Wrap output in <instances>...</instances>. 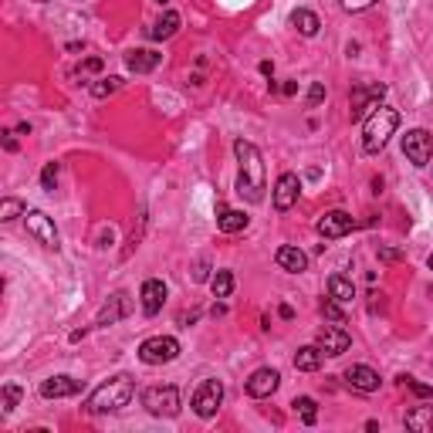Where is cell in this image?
<instances>
[{"mask_svg": "<svg viewBox=\"0 0 433 433\" xmlns=\"http://www.w3.org/2000/svg\"><path fill=\"white\" fill-rule=\"evenodd\" d=\"M233 153H237V163H241V176H237V193L241 200L248 203H261L264 190H267V180H264V159L258 153V146L248 139L233 142Z\"/></svg>", "mask_w": 433, "mask_h": 433, "instance_id": "6da1fadb", "label": "cell"}, {"mask_svg": "<svg viewBox=\"0 0 433 433\" xmlns=\"http://www.w3.org/2000/svg\"><path fill=\"white\" fill-rule=\"evenodd\" d=\"M132 396H136L132 376H112L108 383H102V386L85 400V410H88V413H115V410L129 406Z\"/></svg>", "mask_w": 433, "mask_h": 433, "instance_id": "7a4b0ae2", "label": "cell"}, {"mask_svg": "<svg viewBox=\"0 0 433 433\" xmlns=\"http://www.w3.org/2000/svg\"><path fill=\"white\" fill-rule=\"evenodd\" d=\"M400 129V112L389 105H376L372 108V115L366 119V125H362V149L369 156L383 153L386 149L389 136Z\"/></svg>", "mask_w": 433, "mask_h": 433, "instance_id": "3957f363", "label": "cell"}, {"mask_svg": "<svg viewBox=\"0 0 433 433\" xmlns=\"http://www.w3.org/2000/svg\"><path fill=\"white\" fill-rule=\"evenodd\" d=\"M142 406L153 417H176L180 413V389L176 386H149L142 393Z\"/></svg>", "mask_w": 433, "mask_h": 433, "instance_id": "277c9868", "label": "cell"}, {"mask_svg": "<svg viewBox=\"0 0 433 433\" xmlns=\"http://www.w3.org/2000/svg\"><path fill=\"white\" fill-rule=\"evenodd\" d=\"M180 356V342L173 335H153L139 345V359L146 366H163V362H173Z\"/></svg>", "mask_w": 433, "mask_h": 433, "instance_id": "5b68a950", "label": "cell"}, {"mask_svg": "<svg viewBox=\"0 0 433 433\" xmlns=\"http://www.w3.org/2000/svg\"><path fill=\"white\" fill-rule=\"evenodd\" d=\"M220 403H224V383L220 379H203L197 393H193V413L200 420H210L216 417Z\"/></svg>", "mask_w": 433, "mask_h": 433, "instance_id": "8992f818", "label": "cell"}, {"mask_svg": "<svg viewBox=\"0 0 433 433\" xmlns=\"http://www.w3.org/2000/svg\"><path fill=\"white\" fill-rule=\"evenodd\" d=\"M24 224H28V233H31L41 248H47V250L62 248V237L54 231V220H51L45 210H28V214H24Z\"/></svg>", "mask_w": 433, "mask_h": 433, "instance_id": "52a82bcc", "label": "cell"}, {"mask_svg": "<svg viewBox=\"0 0 433 433\" xmlns=\"http://www.w3.org/2000/svg\"><path fill=\"white\" fill-rule=\"evenodd\" d=\"M403 156L413 163V166H427L433 156V136L427 132V129H410L406 136H403Z\"/></svg>", "mask_w": 433, "mask_h": 433, "instance_id": "ba28073f", "label": "cell"}, {"mask_svg": "<svg viewBox=\"0 0 433 433\" xmlns=\"http://www.w3.org/2000/svg\"><path fill=\"white\" fill-rule=\"evenodd\" d=\"M318 233H322L325 241H339V237H345V233H352L359 227L356 216L345 214V210H328V214L318 216Z\"/></svg>", "mask_w": 433, "mask_h": 433, "instance_id": "9c48e42d", "label": "cell"}, {"mask_svg": "<svg viewBox=\"0 0 433 433\" xmlns=\"http://www.w3.org/2000/svg\"><path fill=\"white\" fill-rule=\"evenodd\" d=\"M318 349H322L325 356H342V352H349V345H352V335L342 328V325H322L318 328Z\"/></svg>", "mask_w": 433, "mask_h": 433, "instance_id": "30bf717a", "label": "cell"}, {"mask_svg": "<svg viewBox=\"0 0 433 433\" xmlns=\"http://www.w3.org/2000/svg\"><path fill=\"white\" fill-rule=\"evenodd\" d=\"M383 95H386V85H379V81L376 85H356L352 88V122H359L369 108L379 105Z\"/></svg>", "mask_w": 433, "mask_h": 433, "instance_id": "8fae6325", "label": "cell"}, {"mask_svg": "<svg viewBox=\"0 0 433 433\" xmlns=\"http://www.w3.org/2000/svg\"><path fill=\"white\" fill-rule=\"evenodd\" d=\"M129 311H132V301H129V294H125V291H115L105 301V305L98 308V315H95V325H98V328H102V325H115V322H122Z\"/></svg>", "mask_w": 433, "mask_h": 433, "instance_id": "7c38bea8", "label": "cell"}, {"mask_svg": "<svg viewBox=\"0 0 433 433\" xmlns=\"http://www.w3.org/2000/svg\"><path fill=\"white\" fill-rule=\"evenodd\" d=\"M298 190H301V180L294 173H281L278 183H275V210L278 214L291 210L294 203H298Z\"/></svg>", "mask_w": 433, "mask_h": 433, "instance_id": "4fadbf2b", "label": "cell"}, {"mask_svg": "<svg viewBox=\"0 0 433 433\" xmlns=\"http://www.w3.org/2000/svg\"><path fill=\"white\" fill-rule=\"evenodd\" d=\"M278 386H281V372L278 369H258L248 379V383H244L248 396H254V400H264V396H271V393H275Z\"/></svg>", "mask_w": 433, "mask_h": 433, "instance_id": "5bb4252c", "label": "cell"}, {"mask_svg": "<svg viewBox=\"0 0 433 433\" xmlns=\"http://www.w3.org/2000/svg\"><path fill=\"white\" fill-rule=\"evenodd\" d=\"M139 298H142V311H146V315H159L163 305H166V284H163L159 278L142 281Z\"/></svg>", "mask_w": 433, "mask_h": 433, "instance_id": "9a60e30c", "label": "cell"}, {"mask_svg": "<svg viewBox=\"0 0 433 433\" xmlns=\"http://www.w3.org/2000/svg\"><path fill=\"white\" fill-rule=\"evenodd\" d=\"M75 393H81V383L71 379V376H51V379L41 383V396L45 400H64V396H75Z\"/></svg>", "mask_w": 433, "mask_h": 433, "instance_id": "2e32d148", "label": "cell"}, {"mask_svg": "<svg viewBox=\"0 0 433 433\" xmlns=\"http://www.w3.org/2000/svg\"><path fill=\"white\" fill-rule=\"evenodd\" d=\"M163 64V54L159 51H149V47H136L125 54V68L136 71V75H146V71H156Z\"/></svg>", "mask_w": 433, "mask_h": 433, "instance_id": "e0dca14e", "label": "cell"}, {"mask_svg": "<svg viewBox=\"0 0 433 433\" xmlns=\"http://www.w3.org/2000/svg\"><path fill=\"white\" fill-rule=\"evenodd\" d=\"M345 383L352 389H359V393H376L383 379H379V372L369 369V366H349V369H345Z\"/></svg>", "mask_w": 433, "mask_h": 433, "instance_id": "ac0fdd59", "label": "cell"}, {"mask_svg": "<svg viewBox=\"0 0 433 433\" xmlns=\"http://www.w3.org/2000/svg\"><path fill=\"white\" fill-rule=\"evenodd\" d=\"M275 261H278V267L281 271H288V275H301V271H308V254H305L301 248H291V244L278 248Z\"/></svg>", "mask_w": 433, "mask_h": 433, "instance_id": "d6986e66", "label": "cell"}, {"mask_svg": "<svg viewBox=\"0 0 433 433\" xmlns=\"http://www.w3.org/2000/svg\"><path fill=\"white\" fill-rule=\"evenodd\" d=\"M216 227L224 233H237L248 227V214L244 210H231V207H224V203H216Z\"/></svg>", "mask_w": 433, "mask_h": 433, "instance_id": "ffe728a7", "label": "cell"}, {"mask_svg": "<svg viewBox=\"0 0 433 433\" xmlns=\"http://www.w3.org/2000/svg\"><path fill=\"white\" fill-rule=\"evenodd\" d=\"M403 423L413 433H433V406H413Z\"/></svg>", "mask_w": 433, "mask_h": 433, "instance_id": "44dd1931", "label": "cell"}, {"mask_svg": "<svg viewBox=\"0 0 433 433\" xmlns=\"http://www.w3.org/2000/svg\"><path fill=\"white\" fill-rule=\"evenodd\" d=\"M322 362H325V352L318 349V345H305V349L294 352V369H301V372L322 369Z\"/></svg>", "mask_w": 433, "mask_h": 433, "instance_id": "7402d4cb", "label": "cell"}, {"mask_svg": "<svg viewBox=\"0 0 433 433\" xmlns=\"http://www.w3.org/2000/svg\"><path fill=\"white\" fill-rule=\"evenodd\" d=\"M291 24H294V31L305 34V37H315V34H318V28H322L318 14H311V11H294V14H291Z\"/></svg>", "mask_w": 433, "mask_h": 433, "instance_id": "603a6c76", "label": "cell"}, {"mask_svg": "<svg viewBox=\"0 0 433 433\" xmlns=\"http://www.w3.org/2000/svg\"><path fill=\"white\" fill-rule=\"evenodd\" d=\"M176 31H180V14H176V11H166V14L159 17V24L149 31V37H153V41H166V37H173Z\"/></svg>", "mask_w": 433, "mask_h": 433, "instance_id": "cb8c5ba5", "label": "cell"}, {"mask_svg": "<svg viewBox=\"0 0 433 433\" xmlns=\"http://www.w3.org/2000/svg\"><path fill=\"white\" fill-rule=\"evenodd\" d=\"M328 294H332L335 301H352V298H356V288H352V281L349 278L332 275V278H328Z\"/></svg>", "mask_w": 433, "mask_h": 433, "instance_id": "d4e9b609", "label": "cell"}, {"mask_svg": "<svg viewBox=\"0 0 433 433\" xmlns=\"http://www.w3.org/2000/svg\"><path fill=\"white\" fill-rule=\"evenodd\" d=\"M291 406H294V413L301 417V423H305V427H311V423L318 420V403L311 400V396H298Z\"/></svg>", "mask_w": 433, "mask_h": 433, "instance_id": "484cf974", "label": "cell"}, {"mask_svg": "<svg viewBox=\"0 0 433 433\" xmlns=\"http://www.w3.org/2000/svg\"><path fill=\"white\" fill-rule=\"evenodd\" d=\"M210 291H214V298H231V291H233L231 271H216L214 278H210Z\"/></svg>", "mask_w": 433, "mask_h": 433, "instance_id": "4316f807", "label": "cell"}, {"mask_svg": "<svg viewBox=\"0 0 433 433\" xmlns=\"http://www.w3.org/2000/svg\"><path fill=\"white\" fill-rule=\"evenodd\" d=\"M28 214V207L17 200V197H4V203H0V220L4 224H11V220H17V216Z\"/></svg>", "mask_w": 433, "mask_h": 433, "instance_id": "83f0119b", "label": "cell"}, {"mask_svg": "<svg viewBox=\"0 0 433 433\" xmlns=\"http://www.w3.org/2000/svg\"><path fill=\"white\" fill-rule=\"evenodd\" d=\"M318 311H322V318H328V322H335V325H345V311L339 308V301H335L332 294H328V298H325L322 305H318Z\"/></svg>", "mask_w": 433, "mask_h": 433, "instance_id": "f1b7e54d", "label": "cell"}, {"mask_svg": "<svg viewBox=\"0 0 433 433\" xmlns=\"http://www.w3.org/2000/svg\"><path fill=\"white\" fill-rule=\"evenodd\" d=\"M122 88V78H102V81H95L92 85V95L95 98H108V95H115Z\"/></svg>", "mask_w": 433, "mask_h": 433, "instance_id": "f546056e", "label": "cell"}, {"mask_svg": "<svg viewBox=\"0 0 433 433\" xmlns=\"http://www.w3.org/2000/svg\"><path fill=\"white\" fill-rule=\"evenodd\" d=\"M21 396H24L21 386H17V383H7V386H4V413H14L17 403H21Z\"/></svg>", "mask_w": 433, "mask_h": 433, "instance_id": "4dcf8cb0", "label": "cell"}, {"mask_svg": "<svg viewBox=\"0 0 433 433\" xmlns=\"http://www.w3.org/2000/svg\"><path fill=\"white\" fill-rule=\"evenodd\" d=\"M58 173H62L58 163H47L45 173H41V186H45L47 193H54V186H58Z\"/></svg>", "mask_w": 433, "mask_h": 433, "instance_id": "1f68e13d", "label": "cell"}, {"mask_svg": "<svg viewBox=\"0 0 433 433\" xmlns=\"http://www.w3.org/2000/svg\"><path fill=\"white\" fill-rule=\"evenodd\" d=\"M400 383H403V386H410L413 393H417V396H423V400H430V396H433V386H427V383H417V379H410V376H403Z\"/></svg>", "mask_w": 433, "mask_h": 433, "instance_id": "d6a6232c", "label": "cell"}, {"mask_svg": "<svg viewBox=\"0 0 433 433\" xmlns=\"http://www.w3.org/2000/svg\"><path fill=\"white\" fill-rule=\"evenodd\" d=\"M376 0H342V11H349V14H359V11H369Z\"/></svg>", "mask_w": 433, "mask_h": 433, "instance_id": "836d02e7", "label": "cell"}, {"mask_svg": "<svg viewBox=\"0 0 433 433\" xmlns=\"http://www.w3.org/2000/svg\"><path fill=\"white\" fill-rule=\"evenodd\" d=\"M325 98V85L322 81H311V88H308V105H318Z\"/></svg>", "mask_w": 433, "mask_h": 433, "instance_id": "e575fe53", "label": "cell"}, {"mask_svg": "<svg viewBox=\"0 0 433 433\" xmlns=\"http://www.w3.org/2000/svg\"><path fill=\"white\" fill-rule=\"evenodd\" d=\"M400 258H403L400 250H389V248H383V250H379V261H386V264H393V261H400Z\"/></svg>", "mask_w": 433, "mask_h": 433, "instance_id": "d590c367", "label": "cell"}, {"mask_svg": "<svg viewBox=\"0 0 433 433\" xmlns=\"http://www.w3.org/2000/svg\"><path fill=\"white\" fill-rule=\"evenodd\" d=\"M81 71H102V58H85V62H81Z\"/></svg>", "mask_w": 433, "mask_h": 433, "instance_id": "8d00e7d4", "label": "cell"}, {"mask_svg": "<svg viewBox=\"0 0 433 433\" xmlns=\"http://www.w3.org/2000/svg\"><path fill=\"white\" fill-rule=\"evenodd\" d=\"M4 136V146L11 149V153H17V139H14V132H0Z\"/></svg>", "mask_w": 433, "mask_h": 433, "instance_id": "74e56055", "label": "cell"}, {"mask_svg": "<svg viewBox=\"0 0 433 433\" xmlns=\"http://www.w3.org/2000/svg\"><path fill=\"white\" fill-rule=\"evenodd\" d=\"M278 315H281V318H284V322H291V318H294V308H291V305H281V308H278Z\"/></svg>", "mask_w": 433, "mask_h": 433, "instance_id": "f35d334b", "label": "cell"}, {"mask_svg": "<svg viewBox=\"0 0 433 433\" xmlns=\"http://www.w3.org/2000/svg\"><path fill=\"white\" fill-rule=\"evenodd\" d=\"M193 281H207V264H203V261H200V267L193 271Z\"/></svg>", "mask_w": 433, "mask_h": 433, "instance_id": "ab89813d", "label": "cell"}, {"mask_svg": "<svg viewBox=\"0 0 433 433\" xmlns=\"http://www.w3.org/2000/svg\"><path fill=\"white\" fill-rule=\"evenodd\" d=\"M85 335H88V328H75V332H71L68 339H71V342H81V339H85Z\"/></svg>", "mask_w": 433, "mask_h": 433, "instance_id": "60d3db41", "label": "cell"}, {"mask_svg": "<svg viewBox=\"0 0 433 433\" xmlns=\"http://www.w3.org/2000/svg\"><path fill=\"white\" fill-rule=\"evenodd\" d=\"M261 75H275V64H271V62H261Z\"/></svg>", "mask_w": 433, "mask_h": 433, "instance_id": "b9f144b4", "label": "cell"}, {"mask_svg": "<svg viewBox=\"0 0 433 433\" xmlns=\"http://www.w3.org/2000/svg\"><path fill=\"white\" fill-rule=\"evenodd\" d=\"M427 264H430V271H433V254H430V258H427Z\"/></svg>", "mask_w": 433, "mask_h": 433, "instance_id": "7bdbcfd3", "label": "cell"}, {"mask_svg": "<svg viewBox=\"0 0 433 433\" xmlns=\"http://www.w3.org/2000/svg\"><path fill=\"white\" fill-rule=\"evenodd\" d=\"M156 4H170V0H156Z\"/></svg>", "mask_w": 433, "mask_h": 433, "instance_id": "ee69618b", "label": "cell"}, {"mask_svg": "<svg viewBox=\"0 0 433 433\" xmlns=\"http://www.w3.org/2000/svg\"><path fill=\"white\" fill-rule=\"evenodd\" d=\"M37 4H47V0H37Z\"/></svg>", "mask_w": 433, "mask_h": 433, "instance_id": "f6af8a7d", "label": "cell"}]
</instances>
